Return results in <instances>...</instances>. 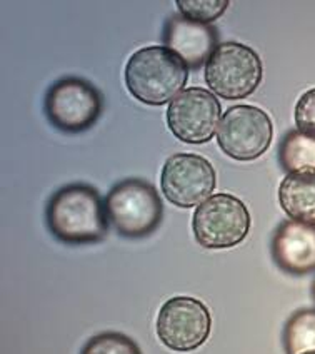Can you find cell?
<instances>
[{
	"mask_svg": "<svg viewBox=\"0 0 315 354\" xmlns=\"http://www.w3.org/2000/svg\"><path fill=\"white\" fill-rule=\"evenodd\" d=\"M46 221L50 232L66 244H94L108 232L105 203L97 189L70 184L59 189L48 201Z\"/></svg>",
	"mask_w": 315,
	"mask_h": 354,
	"instance_id": "obj_1",
	"label": "cell"
},
{
	"mask_svg": "<svg viewBox=\"0 0 315 354\" xmlns=\"http://www.w3.org/2000/svg\"><path fill=\"white\" fill-rule=\"evenodd\" d=\"M189 67L175 52L164 46L137 50L125 66V84L137 100L147 106H164L184 91Z\"/></svg>",
	"mask_w": 315,
	"mask_h": 354,
	"instance_id": "obj_2",
	"label": "cell"
},
{
	"mask_svg": "<svg viewBox=\"0 0 315 354\" xmlns=\"http://www.w3.org/2000/svg\"><path fill=\"white\" fill-rule=\"evenodd\" d=\"M108 223L124 237H145L159 227L164 204L155 187L142 179L120 180L105 199Z\"/></svg>",
	"mask_w": 315,
	"mask_h": 354,
	"instance_id": "obj_3",
	"label": "cell"
},
{
	"mask_svg": "<svg viewBox=\"0 0 315 354\" xmlns=\"http://www.w3.org/2000/svg\"><path fill=\"white\" fill-rule=\"evenodd\" d=\"M262 77L260 55L240 42L219 44L205 64V84L222 99L249 97L260 86Z\"/></svg>",
	"mask_w": 315,
	"mask_h": 354,
	"instance_id": "obj_4",
	"label": "cell"
},
{
	"mask_svg": "<svg viewBox=\"0 0 315 354\" xmlns=\"http://www.w3.org/2000/svg\"><path fill=\"white\" fill-rule=\"evenodd\" d=\"M193 236L205 249H229L240 244L250 231L249 209L239 197L212 194L193 212Z\"/></svg>",
	"mask_w": 315,
	"mask_h": 354,
	"instance_id": "obj_5",
	"label": "cell"
},
{
	"mask_svg": "<svg viewBox=\"0 0 315 354\" xmlns=\"http://www.w3.org/2000/svg\"><path fill=\"white\" fill-rule=\"evenodd\" d=\"M44 106L48 120L59 131L82 132L99 120L104 100L99 88L88 80L66 77L48 88Z\"/></svg>",
	"mask_w": 315,
	"mask_h": 354,
	"instance_id": "obj_6",
	"label": "cell"
},
{
	"mask_svg": "<svg viewBox=\"0 0 315 354\" xmlns=\"http://www.w3.org/2000/svg\"><path fill=\"white\" fill-rule=\"evenodd\" d=\"M274 124L269 114L256 106H233L224 115L217 129V142L229 158L254 160L270 147Z\"/></svg>",
	"mask_w": 315,
	"mask_h": 354,
	"instance_id": "obj_7",
	"label": "cell"
},
{
	"mask_svg": "<svg viewBox=\"0 0 315 354\" xmlns=\"http://www.w3.org/2000/svg\"><path fill=\"white\" fill-rule=\"evenodd\" d=\"M155 328L159 339L169 349L189 353L209 339L212 317L202 301L191 296H175L160 308Z\"/></svg>",
	"mask_w": 315,
	"mask_h": 354,
	"instance_id": "obj_8",
	"label": "cell"
},
{
	"mask_svg": "<svg viewBox=\"0 0 315 354\" xmlns=\"http://www.w3.org/2000/svg\"><path fill=\"white\" fill-rule=\"evenodd\" d=\"M217 184L216 169L207 159L191 152H177L165 160L160 186L169 203L182 209L200 206Z\"/></svg>",
	"mask_w": 315,
	"mask_h": 354,
	"instance_id": "obj_9",
	"label": "cell"
},
{
	"mask_svg": "<svg viewBox=\"0 0 315 354\" xmlns=\"http://www.w3.org/2000/svg\"><path fill=\"white\" fill-rule=\"evenodd\" d=\"M222 120L219 99L200 87L184 88L167 109V126L185 144H207Z\"/></svg>",
	"mask_w": 315,
	"mask_h": 354,
	"instance_id": "obj_10",
	"label": "cell"
},
{
	"mask_svg": "<svg viewBox=\"0 0 315 354\" xmlns=\"http://www.w3.org/2000/svg\"><path fill=\"white\" fill-rule=\"evenodd\" d=\"M272 256L290 274L304 276L315 271V224L285 221L272 239Z\"/></svg>",
	"mask_w": 315,
	"mask_h": 354,
	"instance_id": "obj_11",
	"label": "cell"
},
{
	"mask_svg": "<svg viewBox=\"0 0 315 354\" xmlns=\"http://www.w3.org/2000/svg\"><path fill=\"white\" fill-rule=\"evenodd\" d=\"M167 49L175 52L189 69H199L209 62L217 49V30L209 24L189 20L182 15H172L164 32Z\"/></svg>",
	"mask_w": 315,
	"mask_h": 354,
	"instance_id": "obj_12",
	"label": "cell"
},
{
	"mask_svg": "<svg viewBox=\"0 0 315 354\" xmlns=\"http://www.w3.org/2000/svg\"><path fill=\"white\" fill-rule=\"evenodd\" d=\"M278 203L290 219L315 224V172L287 174L278 186Z\"/></svg>",
	"mask_w": 315,
	"mask_h": 354,
	"instance_id": "obj_13",
	"label": "cell"
},
{
	"mask_svg": "<svg viewBox=\"0 0 315 354\" xmlns=\"http://www.w3.org/2000/svg\"><path fill=\"white\" fill-rule=\"evenodd\" d=\"M278 159L289 174L315 172V139L298 131H290L278 147Z\"/></svg>",
	"mask_w": 315,
	"mask_h": 354,
	"instance_id": "obj_14",
	"label": "cell"
},
{
	"mask_svg": "<svg viewBox=\"0 0 315 354\" xmlns=\"http://www.w3.org/2000/svg\"><path fill=\"white\" fill-rule=\"evenodd\" d=\"M284 344L287 354L315 351V309H304L290 317L285 324Z\"/></svg>",
	"mask_w": 315,
	"mask_h": 354,
	"instance_id": "obj_15",
	"label": "cell"
},
{
	"mask_svg": "<svg viewBox=\"0 0 315 354\" xmlns=\"http://www.w3.org/2000/svg\"><path fill=\"white\" fill-rule=\"evenodd\" d=\"M80 354H142L131 337L120 333H102L87 341Z\"/></svg>",
	"mask_w": 315,
	"mask_h": 354,
	"instance_id": "obj_16",
	"label": "cell"
},
{
	"mask_svg": "<svg viewBox=\"0 0 315 354\" xmlns=\"http://www.w3.org/2000/svg\"><path fill=\"white\" fill-rule=\"evenodd\" d=\"M175 6L182 17L210 26V22L224 15L230 2L229 0H177Z\"/></svg>",
	"mask_w": 315,
	"mask_h": 354,
	"instance_id": "obj_17",
	"label": "cell"
},
{
	"mask_svg": "<svg viewBox=\"0 0 315 354\" xmlns=\"http://www.w3.org/2000/svg\"><path fill=\"white\" fill-rule=\"evenodd\" d=\"M297 131L315 139V87L304 92L296 104Z\"/></svg>",
	"mask_w": 315,
	"mask_h": 354,
	"instance_id": "obj_18",
	"label": "cell"
},
{
	"mask_svg": "<svg viewBox=\"0 0 315 354\" xmlns=\"http://www.w3.org/2000/svg\"><path fill=\"white\" fill-rule=\"evenodd\" d=\"M312 295H314V299H315V283H314V286H312Z\"/></svg>",
	"mask_w": 315,
	"mask_h": 354,
	"instance_id": "obj_19",
	"label": "cell"
},
{
	"mask_svg": "<svg viewBox=\"0 0 315 354\" xmlns=\"http://www.w3.org/2000/svg\"><path fill=\"white\" fill-rule=\"evenodd\" d=\"M305 354H315V351L314 353H305Z\"/></svg>",
	"mask_w": 315,
	"mask_h": 354,
	"instance_id": "obj_20",
	"label": "cell"
}]
</instances>
